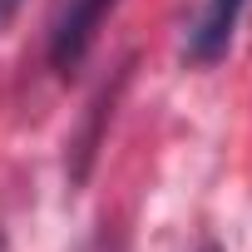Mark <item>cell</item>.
Masks as SVG:
<instances>
[{
	"label": "cell",
	"instance_id": "1",
	"mask_svg": "<svg viewBox=\"0 0 252 252\" xmlns=\"http://www.w3.org/2000/svg\"><path fill=\"white\" fill-rule=\"evenodd\" d=\"M119 0H64L55 25H50V64L60 74H74L84 64V55L94 50V35L104 25V15Z\"/></svg>",
	"mask_w": 252,
	"mask_h": 252
},
{
	"label": "cell",
	"instance_id": "2",
	"mask_svg": "<svg viewBox=\"0 0 252 252\" xmlns=\"http://www.w3.org/2000/svg\"><path fill=\"white\" fill-rule=\"evenodd\" d=\"M247 10V0H203V10L188 30V60L193 64H218L232 45V30Z\"/></svg>",
	"mask_w": 252,
	"mask_h": 252
},
{
	"label": "cell",
	"instance_id": "3",
	"mask_svg": "<svg viewBox=\"0 0 252 252\" xmlns=\"http://www.w3.org/2000/svg\"><path fill=\"white\" fill-rule=\"evenodd\" d=\"M20 5H25V0H0V30H5V25L20 15Z\"/></svg>",
	"mask_w": 252,
	"mask_h": 252
},
{
	"label": "cell",
	"instance_id": "4",
	"mask_svg": "<svg viewBox=\"0 0 252 252\" xmlns=\"http://www.w3.org/2000/svg\"><path fill=\"white\" fill-rule=\"evenodd\" d=\"M84 252H119V242H109V237H99L94 247H84Z\"/></svg>",
	"mask_w": 252,
	"mask_h": 252
},
{
	"label": "cell",
	"instance_id": "5",
	"mask_svg": "<svg viewBox=\"0 0 252 252\" xmlns=\"http://www.w3.org/2000/svg\"><path fill=\"white\" fill-rule=\"evenodd\" d=\"M0 252H5V232H0Z\"/></svg>",
	"mask_w": 252,
	"mask_h": 252
},
{
	"label": "cell",
	"instance_id": "6",
	"mask_svg": "<svg viewBox=\"0 0 252 252\" xmlns=\"http://www.w3.org/2000/svg\"><path fill=\"white\" fill-rule=\"evenodd\" d=\"M208 252H213V247H208Z\"/></svg>",
	"mask_w": 252,
	"mask_h": 252
}]
</instances>
